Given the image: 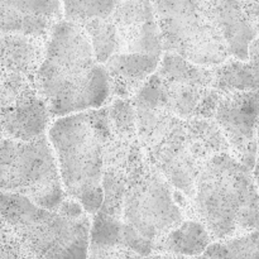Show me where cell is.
Instances as JSON below:
<instances>
[{"mask_svg": "<svg viewBox=\"0 0 259 259\" xmlns=\"http://www.w3.org/2000/svg\"><path fill=\"white\" fill-rule=\"evenodd\" d=\"M186 219L176 190L146 152L132 171L121 205V249L144 257L158 253L164 238Z\"/></svg>", "mask_w": 259, "mask_h": 259, "instance_id": "5b68a950", "label": "cell"}, {"mask_svg": "<svg viewBox=\"0 0 259 259\" xmlns=\"http://www.w3.org/2000/svg\"><path fill=\"white\" fill-rule=\"evenodd\" d=\"M177 259H209V258H207L205 254H202V255H199V257H192V258H189V257H177Z\"/></svg>", "mask_w": 259, "mask_h": 259, "instance_id": "603a6c76", "label": "cell"}, {"mask_svg": "<svg viewBox=\"0 0 259 259\" xmlns=\"http://www.w3.org/2000/svg\"><path fill=\"white\" fill-rule=\"evenodd\" d=\"M212 243L214 240L202 223L186 219L164 238L158 253H168L176 257H199Z\"/></svg>", "mask_w": 259, "mask_h": 259, "instance_id": "e0dca14e", "label": "cell"}, {"mask_svg": "<svg viewBox=\"0 0 259 259\" xmlns=\"http://www.w3.org/2000/svg\"><path fill=\"white\" fill-rule=\"evenodd\" d=\"M37 85L52 119L103 109L111 100L108 71L88 33L65 19L51 33Z\"/></svg>", "mask_w": 259, "mask_h": 259, "instance_id": "6da1fadb", "label": "cell"}, {"mask_svg": "<svg viewBox=\"0 0 259 259\" xmlns=\"http://www.w3.org/2000/svg\"><path fill=\"white\" fill-rule=\"evenodd\" d=\"M63 19L81 24L95 18H109L118 2H63Z\"/></svg>", "mask_w": 259, "mask_h": 259, "instance_id": "d6986e66", "label": "cell"}, {"mask_svg": "<svg viewBox=\"0 0 259 259\" xmlns=\"http://www.w3.org/2000/svg\"><path fill=\"white\" fill-rule=\"evenodd\" d=\"M146 152L167 182L190 200L207 162L218 154H233L222 129L212 119L204 118L181 120Z\"/></svg>", "mask_w": 259, "mask_h": 259, "instance_id": "8992f818", "label": "cell"}, {"mask_svg": "<svg viewBox=\"0 0 259 259\" xmlns=\"http://www.w3.org/2000/svg\"><path fill=\"white\" fill-rule=\"evenodd\" d=\"M204 254L209 259H259V230L214 242Z\"/></svg>", "mask_w": 259, "mask_h": 259, "instance_id": "ac0fdd59", "label": "cell"}, {"mask_svg": "<svg viewBox=\"0 0 259 259\" xmlns=\"http://www.w3.org/2000/svg\"><path fill=\"white\" fill-rule=\"evenodd\" d=\"M121 259H177V257L174 254H168V253H154V254L144 257V255H139L137 253L123 249V252H121Z\"/></svg>", "mask_w": 259, "mask_h": 259, "instance_id": "7402d4cb", "label": "cell"}, {"mask_svg": "<svg viewBox=\"0 0 259 259\" xmlns=\"http://www.w3.org/2000/svg\"><path fill=\"white\" fill-rule=\"evenodd\" d=\"M156 77L161 89L159 109L182 120L212 119L222 93L215 90L214 68L194 65L171 52H164Z\"/></svg>", "mask_w": 259, "mask_h": 259, "instance_id": "9c48e42d", "label": "cell"}, {"mask_svg": "<svg viewBox=\"0 0 259 259\" xmlns=\"http://www.w3.org/2000/svg\"><path fill=\"white\" fill-rule=\"evenodd\" d=\"M110 20L114 28V52L111 57L163 56L161 30L153 3L118 2Z\"/></svg>", "mask_w": 259, "mask_h": 259, "instance_id": "7c38bea8", "label": "cell"}, {"mask_svg": "<svg viewBox=\"0 0 259 259\" xmlns=\"http://www.w3.org/2000/svg\"><path fill=\"white\" fill-rule=\"evenodd\" d=\"M2 225L18 238L30 259H88L93 222L82 205L66 197L57 210L2 192Z\"/></svg>", "mask_w": 259, "mask_h": 259, "instance_id": "277c9868", "label": "cell"}, {"mask_svg": "<svg viewBox=\"0 0 259 259\" xmlns=\"http://www.w3.org/2000/svg\"><path fill=\"white\" fill-rule=\"evenodd\" d=\"M0 187L37 206L57 210L67 197L48 134L32 142L2 138Z\"/></svg>", "mask_w": 259, "mask_h": 259, "instance_id": "ba28073f", "label": "cell"}, {"mask_svg": "<svg viewBox=\"0 0 259 259\" xmlns=\"http://www.w3.org/2000/svg\"><path fill=\"white\" fill-rule=\"evenodd\" d=\"M212 120L222 129L233 156L253 171L258 156L259 91L222 94Z\"/></svg>", "mask_w": 259, "mask_h": 259, "instance_id": "8fae6325", "label": "cell"}, {"mask_svg": "<svg viewBox=\"0 0 259 259\" xmlns=\"http://www.w3.org/2000/svg\"><path fill=\"white\" fill-rule=\"evenodd\" d=\"M63 20V5L56 0H0L2 34H20L48 42Z\"/></svg>", "mask_w": 259, "mask_h": 259, "instance_id": "4fadbf2b", "label": "cell"}, {"mask_svg": "<svg viewBox=\"0 0 259 259\" xmlns=\"http://www.w3.org/2000/svg\"><path fill=\"white\" fill-rule=\"evenodd\" d=\"M215 23L234 60L247 62L259 38V3L209 2Z\"/></svg>", "mask_w": 259, "mask_h": 259, "instance_id": "5bb4252c", "label": "cell"}, {"mask_svg": "<svg viewBox=\"0 0 259 259\" xmlns=\"http://www.w3.org/2000/svg\"><path fill=\"white\" fill-rule=\"evenodd\" d=\"M110 136L108 106L56 119L48 131L66 195L89 215L98 214L104 201V162Z\"/></svg>", "mask_w": 259, "mask_h": 259, "instance_id": "7a4b0ae2", "label": "cell"}, {"mask_svg": "<svg viewBox=\"0 0 259 259\" xmlns=\"http://www.w3.org/2000/svg\"><path fill=\"white\" fill-rule=\"evenodd\" d=\"M215 90L222 94L234 91H259V38L250 45L247 62L230 58L214 68Z\"/></svg>", "mask_w": 259, "mask_h": 259, "instance_id": "2e32d148", "label": "cell"}, {"mask_svg": "<svg viewBox=\"0 0 259 259\" xmlns=\"http://www.w3.org/2000/svg\"><path fill=\"white\" fill-rule=\"evenodd\" d=\"M2 138L32 142L48 134L52 115L35 81L2 73Z\"/></svg>", "mask_w": 259, "mask_h": 259, "instance_id": "30bf717a", "label": "cell"}, {"mask_svg": "<svg viewBox=\"0 0 259 259\" xmlns=\"http://www.w3.org/2000/svg\"><path fill=\"white\" fill-rule=\"evenodd\" d=\"M2 259H30L18 238L2 225Z\"/></svg>", "mask_w": 259, "mask_h": 259, "instance_id": "ffe728a7", "label": "cell"}, {"mask_svg": "<svg viewBox=\"0 0 259 259\" xmlns=\"http://www.w3.org/2000/svg\"><path fill=\"white\" fill-rule=\"evenodd\" d=\"M164 52L207 68L232 57L215 23L209 2H153Z\"/></svg>", "mask_w": 259, "mask_h": 259, "instance_id": "52a82bcc", "label": "cell"}, {"mask_svg": "<svg viewBox=\"0 0 259 259\" xmlns=\"http://www.w3.org/2000/svg\"><path fill=\"white\" fill-rule=\"evenodd\" d=\"M192 219L206 227L214 242L259 230V191L253 171L233 154L206 163L191 199Z\"/></svg>", "mask_w": 259, "mask_h": 259, "instance_id": "3957f363", "label": "cell"}, {"mask_svg": "<svg viewBox=\"0 0 259 259\" xmlns=\"http://www.w3.org/2000/svg\"><path fill=\"white\" fill-rule=\"evenodd\" d=\"M2 72L37 81L47 42L20 34H2Z\"/></svg>", "mask_w": 259, "mask_h": 259, "instance_id": "9a60e30c", "label": "cell"}, {"mask_svg": "<svg viewBox=\"0 0 259 259\" xmlns=\"http://www.w3.org/2000/svg\"><path fill=\"white\" fill-rule=\"evenodd\" d=\"M123 249H90L88 259H121Z\"/></svg>", "mask_w": 259, "mask_h": 259, "instance_id": "44dd1931", "label": "cell"}]
</instances>
